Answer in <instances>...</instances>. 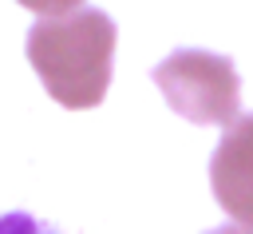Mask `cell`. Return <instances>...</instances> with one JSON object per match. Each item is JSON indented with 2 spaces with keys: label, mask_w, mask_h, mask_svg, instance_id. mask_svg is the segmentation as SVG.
<instances>
[{
  "label": "cell",
  "mask_w": 253,
  "mask_h": 234,
  "mask_svg": "<svg viewBox=\"0 0 253 234\" xmlns=\"http://www.w3.org/2000/svg\"><path fill=\"white\" fill-rule=\"evenodd\" d=\"M115 40L119 32L107 12L75 8L63 16H47L28 32V59L43 91L59 107L87 111L99 107L111 87Z\"/></svg>",
  "instance_id": "obj_1"
},
{
  "label": "cell",
  "mask_w": 253,
  "mask_h": 234,
  "mask_svg": "<svg viewBox=\"0 0 253 234\" xmlns=\"http://www.w3.org/2000/svg\"><path fill=\"white\" fill-rule=\"evenodd\" d=\"M150 79L166 95L170 111H178L190 123L229 127L241 107V79L229 56L202 52V48H178L170 52Z\"/></svg>",
  "instance_id": "obj_2"
},
{
  "label": "cell",
  "mask_w": 253,
  "mask_h": 234,
  "mask_svg": "<svg viewBox=\"0 0 253 234\" xmlns=\"http://www.w3.org/2000/svg\"><path fill=\"white\" fill-rule=\"evenodd\" d=\"M210 186L233 222L253 226V115H241L225 127L210 159Z\"/></svg>",
  "instance_id": "obj_3"
},
{
  "label": "cell",
  "mask_w": 253,
  "mask_h": 234,
  "mask_svg": "<svg viewBox=\"0 0 253 234\" xmlns=\"http://www.w3.org/2000/svg\"><path fill=\"white\" fill-rule=\"evenodd\" d=\"M0 234H55V230H47L40 218L24 210H12V214H0Z\"/></svg>",
  "instance_id": "obj_4"
},
{
  "label": "cell",
  "mask_w": 253,
  "mask_h": 234,
  "mask_svg": "<svg viewBox=\"0 0 253 234\" xmlns=\"http://www.w3.org/2000/svg\"><path fill=\"white\" fill-rule=\"evenodd\" d=\"M24 4L28 12H40V16H63V12H75L83 0H16Z\"/></svg>",
  "instance_id": "obj_5"
},
{
  "label": "cell",
  "mask_w": 253,
  "mask_h": 234,
  "mask_svg": "<svg viewBox=\"0 0 253 234\" xmlns=\"http://www.w3.org/2000/svg\"><path fill=\"white\" fill-rule=\"evenodd\" d=\"M210 234H249L245 226H217V230H210Z\"/></svg>",
  "instance_id": "obj_6"
},
{
  "label": "cell",
  "mask_w": 253,
  "mask_h": 234,
  "mask_svg": "<svg viewBox=\"0 0 253 234\" xmlns=\"http://www.w3.org/2000/svg\"><path fill=\"white\" fill-rule=\"evenodd\" d=\"M245 230H249V234H253V226H245Z\"/></svg>",
  "instance_id": "obj_7"
}]
</instances>
